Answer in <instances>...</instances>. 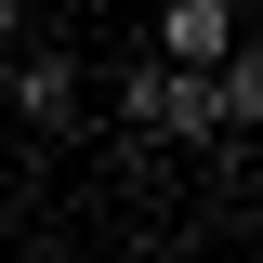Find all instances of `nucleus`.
<instances>
[{
  "label": "nucleus",
  "instance_id": "obj_1",
  "mask_svg": "<svg viewBox=\"0 0 263 263\" xmlns=\"http://www.w3.org/2000/svg\"><path fill=\"white\" fill-rule=\"evenodd\" d=\"M211 53H237V0H171L158 13V66H211Z\"/></svg>",
  "mask_w": 263,
  "mask_h": 263
},
{
  "label": "nucleus",
  "instance_id": "obj_2",
  "mask_svg": "<svg viewBox=\"0 0 263 263\" xmlns=\"http://www.w3.org/2000/svg\"><path fill=\"white\" fill-rule=\"evenodd\" d=\"M13 66V119H66V105H79V66L66 53H0Z\"/></svg>",
  "mask_w": 263,
  "mask_h": 263
},
{
  "label": "nucleus",
  "instance_id": "obj_4",
  "mask_svg": "<svg viewBox=\"0 0 263 263\" xmlns=\"http://www.w3.org/2000/svg\"><path fill=\"white\" fill-rule=\"evenodd\" d=\"M0 145H13V119H0Z\"/></svg>",
  "mask_w": 263,
  "mask_h": 263
},
{
  "label": "nucleus",
  "instance_id": "obj_3",
  "mask_svg": "<svg viewBox=\"0 0 263 263\" xmlns=\"http://www.w3.org/2000/svg\"><path fill=\"white\" fill-rule=\"evenodd\" d=\"M0 53H13V0H0Z\"/></svg>",
  "mask_w": 263,
  "mask_h": 263
}]
</instances>
